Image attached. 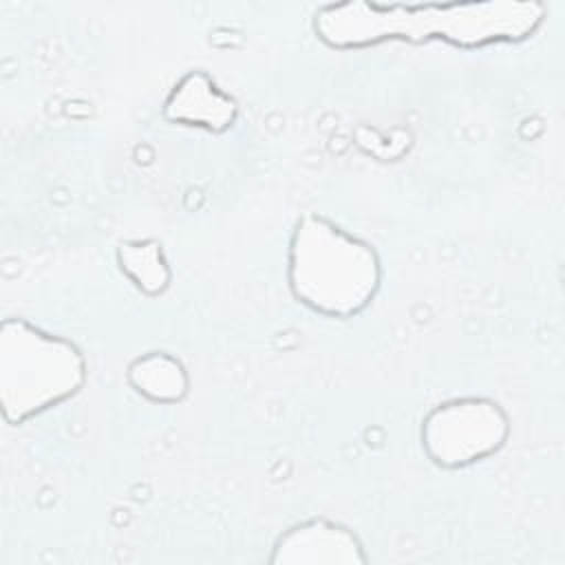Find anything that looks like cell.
<instances>
[{"mask_svg": "<svg viewBox=\"0 0 565 565\" xmlns=\"http://www.w3.org/2000/svg\"><path fill=\"white\" fill-rule=\"evenodd\" d=\"M291 271L298 296L327 313L355 311L375 287L373 254L322 221L298 227Z\"/></svg>", "mask_w": 565, "mask_h": 565, "instance_id": "1", "label": "cell"}, {"mask_svg": "<svg viewBox=\"0 0 565 565\" xmlns=\"http://www.w3.org/2000/svg\"><path fill=\"white\" fill-rule=\"evenodd\" d=\"M79 380V360L73 347L15 324L4 327L2 338V391L7 413L15 408L18 419L55 404L68 395Z\"/></svg>", "mask_w": 565, "mask_h": 565, "instance_id": "2", "label": "cell"}, {"mask_svg": "<svg viewBox=\"0 0 565 565\" xmlns=\"http://www.w3.org/2000/svg\"><path fill=\"white\" fill-rule=\"evenodd\" d=\"M132 375L139 377L135 380L139 391L148 393L154 399H177L185 391V380L179 362L161 355V373H157L154 355L148 360H139L137 366L132 369Z\"/></svg>", "mask_w": 565, "mask_h": 565, "instance_id": "4", "label": "cell"}, {"mask_svg": "<svg viewBox=\"0 0 565 565\" xmlns=\"http://www.w3.org/2000/svg\"><path fill=\"white\" fill-rule=\"evenodd\" d=\"M503 419L492 404L455 402L439 408L426 426V444L441 463L472 461L497 448Z\"/></svg>", "mask_w": 565, "mask_h": 565, "instance_id": "3", "label": "cell"}]
</instances>
